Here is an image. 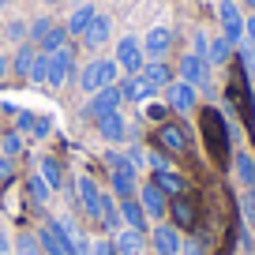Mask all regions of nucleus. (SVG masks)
Instances as JSON below:
<instances>
[{
	"label": "nucleus",
	"instance_id": "1",
	"mask_svg": "<svg viewBox=\"0 0 255 255\" xmlns=\"http://www.w3.org/2000/svg\"><path fill=\"white\" fill-rule=\"evenodd\" d=\"M113 83H120V64L117 60L98 56V60L83 64V72H79V90L83 94H98L102 87H113Z\"/></svg>",
	"mask_w": 255,
	"mask_h": 255
},
{
	"label": "nucleus",
	"instance_id": "2",
	"mask_svg": "<svg viewBox=\"0 0 255 255\" xmlns=\"http://www.w3.org/2000/svg\"><path fill=\"white\" fill-rule=\"evenodd\" d=\"M203 135H207L210 158H214V161H225V154H229V139H233V128L225 124V117H222L218 109H203Z\"/></svg>",
	"mask_w": 255,
	"mask_h": 255
},
{
	"label": "nucleus",
	"instance_id": "3",
	"mask_svg": "<svg viewBox=\"0 0 255 255\" xmlns=\"http://www.w3.org/2000/svg\"><path fill=\"white\" fill-rule=\"evenodd\" d=\"M120 102H124V98H120V87H117V83H113V87H102L98 94L87 98V105H83V117L98 124L102 117H113V113H120Z\"/></svg>",
	"mask_w": 255,
	"mask_h": 255
},
{
	"label": "nucleus",
	"instance_id": "4",
	"mask_svg": "<svg viewBox=\"0 0 255 255\" xmlns=\"http://www.w3.org/2000/svg\"><path fill=\"white\" fill-rule=\"evenodd\" d=\"M135 199L143 203V210H146V218H150V222H165V218H169V195H165L154 180H143V184H139Z\"/></svg>",
	"mask_w": 255,
	"mask_h": 255
},
{
	"label": "nucleus",
	"instance_id": "5",
	"mask_svg": "<svg viewBox=\"0 0 255 255\" xmlns=\"http://www.w3.org/2000/svg\"><path fill=\"white\" fill-rule=\"evenodd\" d=\"M218 23H222V38L240 45L244 41V11H240L237 0H222L218 4Z\"/></svg>",
	"mask_w": 255,
	"mask_h": 255
},
{
	"label": "nucleus",
	"instance_id": "6",
	"mask_svg": "<svg viewBox=\"0 0 255 255\" xmlns=\"http://www.w3.org/2000/svg\"><path fill=\"white\" fill-rule=\"evenodd\" d=\"M49 56V79H45V87H64L68 83V75L75 72V49H72V41L64 49H56V53H45Z\"/></svg>",
	"mask_w": 255,
	"mask_h": 255
},
{
	"label": "nucleus",
	"instance_id": "7",
	"mask_svg": "<svg viewBox=\"0 0 255 255\" xmlns=\"http://www.w3.org/2000/svg\"><path fill=\"white\" fill-rule=\"evenodd\" d=\"M150 248H154V255H180L184 237H180V229H176L173 222H158L150 229Z\"/></svg>",
	"mask_w": 255,
	"mask_h": 255
},
{
	"label": "nucleus",
	"instance_id": "8",
	"mask_svg": "<svg viewBox=\"0 0 255 255\" xmlns=\"http://www.w3.org/2000/svg\"><path fill=\"white\" fill-rule=\"evenodd\" d=\"M154 143H158V150H165L169 158H176V154H188V131H184V124L165 120V124H158Z\"/></svg>",
	"mask_w": 255,
	"mask_h": 255
},
{
	"label": "nucleus",
	"instance_id": "9",
	"mask_svg": "<svg viewBox=\"0 0 255 255\" xmlns=\"http://www.w3.org/2000/svg\"><path fill=\"white\" fill-rule=\"evenodd\" d=\"M113 60L120 64V72L139 75V72H143V41L131 38V34H124V38L117 41V56H113Z\"/></svg>",
	"mask_w": 255,
	"mask_h": 255
},
{
	"label": "nucleus",
	"instance_id": "10",
	"mask_svg": "<svg viewBox=\"0 0 255 255\" xmlns=\"http://www.w3.org/2000/svg\"><path fill=\"white\" fill-rule=\"evenodd\" d=\"M176 72H180V79L191 83L195 90H207L210 87V64L203 60V56H195V53H184L180 64H176Z\"/></svg>",
	"mask_w": 255,
	"mask_h": 255
},
{
	"label": "nucleus",
	"instance_id": "11",
	"mask_svg": "<svg viewBox=\"0 0 255 255\" xmlns=\"http://www.w3.org/2000/svg\"><path fill=\"white\" fill-rule=\"evenodd\" d=\"M165 105L173 113H191L195 105H199V90L191 87V83H184V79H173L165 87Z\"/></svg>",
	"mask_w": 255,
	"mask_h": 255
},
{
	"label": "nucleus",
	"instance_id": "12",
	"mask_svg": "<svg viewBox=\"0 0 255 255\" xmlns=\"http://www.w3.org/2000/svg\"><path fill=\"white\" fill-rule=\"evenodd\" d=\"M169 218H173L176 229H195L199 225V203L191 199V195H173L169 199Z\"/></svg>",
	"mask_w": 255,
	"mask_h": 255
},
{
	"label": "nucleus",
	"instance_id": "13",
	"mask_svg": "<svg viewBox=\"0 0 255 255\" xmlns=\"http://www.w3.org/2000/svg\"><path fill=\"white\" fill-rule=\"evenodd\" d=\"M38 244H41V252H45V255H72V248H68V240H64V229H60L56 218L38 229Z\"/></svg>",
	"mask_w": 255,
	"mask_h": 255
},
{
	"label": "nucleus",
	"instance_id": "14",
	"mask_svg": "<svg viewBox=\"0 0 255 255\" xmlns=\"http://www.w3.org/2000/svg\"><path fill=\"white\" fill-rule=\"evenodd\" d=\"M75 191H79V203H83V214L98 222V210H102V188H98L90 176H79L75 180Z\"/></svg>",
	"mask_w": 255,
	"mask_h": 255
},
{
	"label": "nucleus",
	"instance_id": "15",
	"mask_svg": "<svg viewBox=\"0 0 255 255\" xmlns=\"http://www.w3.org/2000/svg\"><path fill=\"white\" fill-rule=\"evenodd\" d=\"M169 49H173V30H169V26H150L146 38H143V53L154 56V60H161Z\"/></svg>",
	"mask_w": 255,
	"mask_h": 255
},
{
	"label": "nucleus",
	"instance_id": "16",
	"mask_svg": "<svg viewBox=\"0 0 255 255\" xmlns=\"http://www.w3.org/2000/svg\"><path fill=\"white\" fill-rule=\"evenodd\" d=\"M117 87H120V98H124V102H139V105L150 102V98L158 94V90H154L143 75H128V79H120Z\"/></svg>",
	"mask_w": 255,
	"mask_h": 255
},
{
	"label": "nucleus",
	"instance_id": "17",
	"mask_svg": "<svg viewBox=\"0 0 255 255\" xmlns=\"http://www.w3.org/2000/svg\"><path fill=\"white\" fill-rule=\"evenodd\" d=\"M109 41H113V19L98 11L94 23H90L87 34H83V45H87V49H102V45H109Z\"/></svg>",
	"mask_w": 255,
	"mask_h": 255
},
{
	"label": "nucleus",
	"instance_id": "18",
	"mask_svg": "<svg viewBox=\"0 0 255 255\" xmlns=\"http://www.w3.org/2000/svg\"><path fill=\"white\" fill-rule=\"evenodd\" d=\"M94 15H98V4H79V8L72 11V15H68V26H64V30H68V38H83V34H87V26L94 23Z\"/></svg>",
	"mask_w": 255,
	"mask_h": 255
},
{
	"label": "nucleus",
	"instance_id": "19",
	"mask_svg": "<svg viewBox=\"0 0 255 255\" xmlns=\"http://www.w3.org/2000/svg\"><path fill=\"white\" fill-rule=\"evenodd\" d=\"M120 218H124L128 229H139V233H146V225H150V218H146L143 203H139L135 195H131V199H120Z\"/></svg>",
	"mask_w": 255,
	"mask_h": 255
},
{
	"label": "nucleus",
	"instance_id": "20",
	"mask_svg": "<svg viewBox=\"0 0 255 255\" xmlns=\"http://www.w3.org/2000/svg\"><path fill=\"white\" fill-rule=\"evenodd\" d=\"M98 135H102L105 143H124V139H128V120L120 117V113L102 117V120H98Z\"/></svg>",
	"mask_w": 255,
	"mask_h": 255
},
{
	"label": "nucleus",
	"instance_id": "21",
	"mask_svg": "<svg viewBox=\"0 0 255 255\" xmlns=\"http://www.w3.org/2000/svg\"><path fill=\"white\" fill-rule=\"evenodd\" d=\"M56 222H60V229H64V240H68L72 255H90V240H87V233H83L79 225L72 222V218H56Z\"/></svg>",
	"mask_w": 255,
	"mask_h": 255
},
{
	"label": "nucleus",
	"instance_id": "22",
	"mask_svg": "<svg viewBox=\"0 0 255 255\" xmlns=\"http://www.w3.org/2000/svg\"><path fill=\"white\" fill-rule=\"evenodd\" d=\"M139 75H143V79L150 83L154 90H165L169 83H173V68H169L165 60H150V64H143V72H139Z\"/></svg>",
	"mask_w": 255,
	"mask_h": 255
},
{
	"label": "nucleus",
	"instance_id": "23",
	"mask_svg": "<svg viewBox=\"0 0 255 255\" xmlns=\"http://www.w3.org/2000/svg\"><path fill=\"white\" fill-rule=\"evenodd\" d=\"M143 237H146V233L128 229V225H124V229L113 237V244H117V252H120V255H143V244H146Z\"/></svg>",
	"mask_w": 255,
	"mask_h": 255
},
{
	"label": "nucleus",
	"instance_id": "24",
	"mask_svg": "<svg viewBox=\"0 0 255 255\" xmlns=\"http://www.w3.org/2000/svg\"><path fill=\"white\" fill-rule=\"evenodd\" d=\"M233 173H237V180L244 184V188H255V154L237 150L233 154Z\"/></svg>",
	"mask_w": 255,
	"mask_h": 255
},
{
	"label": "nucleus",
	"instance_id": "25",
	"mask_svg": "<svg viewBox=\"0 0 255 255\" xmlns=\"http://www.w3.org/2000/svg\"><path fill=\"white\" fill-rule=\"evenodd\" d=\"M34 60H38V45H34V41H23V45H19V53L11 56V72H15L19 79H26V75H30V68H34Z\"/></svg>",
	"mask_w": 255,
	"mask_h": 255
},
{
	"label": "nucleus",
	"instance_id": "26",
	"mask_svg": "<svg viewBox=\"0 0 255 255\" xmlns=\"http://www.w3.org/2000/svg\"><path fill=\"white\" fill-rule=\"evenodd\" d=\"M233 49H237V45H233V41H225L222 34H218V38H210V53H207V64H210V68H225V64L233 60Z\"/></svg>",
	"mask_w": 255,
	"mask_h": 255
},
{
	"label": "nucleus",
	"instance_id": "27",
	"mask_svg": "<svg viewBox=\"0 0 255 255\" xmlns=\"http://www.w3.org/2000/svg\"><path fill=\"white\" fill-rule=\"evenodd\" d=\"M150 180H154V184H158V188H161V191H165L169 199H173V195H184V176H180V173H176V169H161V173H154V176H150Z\"/></svg>",
	"mask_w": 255,
	"mask_h": 255
},
{
	"label": "nucleus",
	"instance_id": "28",
	"mask_svg": "<svg viewBox=\"0 0 255 255\" xmlns=\"http://www.w3.org/2000/svg\"><path fill=\"white\" fill-rule=\"evenodd\" d=\"M38 176L49 184V191H56V188L64 184V165H60L56 158H41V161H38Z\"/></svg>",
	"mask_w": 255,
	"mask_h": 255
},
{
	"label": "nucleus",
	"instance_id": "29",
	"mask_svg": "<svg viewBox=\"0 0 255 255\" xmlns=\"http://www.w3.org/2000/svg\"><path fill=\"white\" fill-rule=\"evenodd\" d=\"M64 45H68V30H64V26H53V30L38 41V53H56V49H64Z\"/></svg>",
	"mask_w": 255,
	"mask_h": 255
},
{
	"label": "nucleus",
	"instance_id": "30",
	"mask_svg": "<svg viewBox=\"0 0 255 255\" xmlns=\"http://www.w3.org/2000/svg\"><path fill=\"white\" fill-rule=\"evenodd\" d=\"M26 191H30V199L38 203V207H45V203H49V195H53V191H49V184L41 180L38 173H30V176H26Z\"/></svg>",
	"mask_w": 255,
	"mask_h": 255
},
{
	"label": "nucleus",
	"instance_id": "31",
	"mask_svg": "<svg viewBox=\"0 0 255 255\" xmlns=\"http://www.w3.org/2000/svg\"><path fill=\"white\" fill-rule=\"evenodd\" d=\"M105 169H109V173H135V176H139V169L131 165V161H128V154H120V150H109V154H105Z\"/></svg>",
	"mask_w": 255,
	"mask_h": 255
},
{
	"label": "nucleus",
	"instance_id": "32",
	"mask_svg": "<svg viewBox=\"0 0 255 255\" xmlns=\"http://www.w3.org/2000/svg\"><path fill=\"white\" fill-rule=\"evenodd\" d=\"M4 38H8V41H19V45H23V41H30V23H26V19H11V23L4 26Z\"/></svg>",
	"mask_w": 255,
	"mask_h": 255
},
{
	"label": "nucleus",
	"instance_id": "33",
	"mask_svg": "<svg viewBox=\"0 0 255 255\" xmlns=\"http://www.w3.org/2000/svg\"><path fill=\"white\" fill-rule=\"evenodd\" d=\"M11 248H15L19 255H45L41 244H38V237H30V233H19V237L11 240Z\"/></svg>",
	"mask_w": 255,
	"mask_h": 255
},
{
	"label": "nucleus",
	"instance_id": "34",
	"mask_svg": "<svg viewBox=\"0 0 255 255\" xmlns=\"http://www.w3.org/2000/svg\"><path fill=\"white\" fill-rule=\"evenodd\" d=\"M237 56H240V68H244L248 79H255V49L248 45V41H240L237 45Z\"/></svg>",
	"mask_w": 255,
	"mask_h": 255
},
{
	"label": "nucleus",
	"instance_id": "35",
	"mask_svg": "<svg viewBox=\"0 0 255 255\" xmlns=\"http://www.w3.org/2000/svg\"><path fill=\"white\" fill-rule=\"evenodd\" d=\"M0 154H8V158L23 154V135H19V131H8V135H0Z\"/></svg>",
	"mask_w": 255,
	"mask_h": 255
},
{
	"label": "nucleus",
	"instance_id": "36",
	"mask_svg": "<svg viewBox=\"0 0 255 255\" xmlns=\"http://www.w3.org/2000/svg\"><path fill=\"white\" fill-rule=\"evenodd\" d=\"M240 214H244V225L255 229V188L244 191V199H240Z\"/></svg>",
	"mask_w": 255,
	"mask_h": 255
},
{
	"label": "nucleus",
	"instance_id": "37",
	"mask_svg": "<svg viewBox=\"0 0 255 255\" xmlns=\"http://www.w3.org/2000/svg\"><path fill=\"white\" fill-rule=\"evenodd\" d=\"M26 79L45 87V79H49V56H45V53H38V60H34V68H30V75H26Z\"/></svg>",
	"mask_w": 255,
	"mask_h": 255
},
{
	"label": "nucleus",
	"instance_id": "38",
	"mask_svg": "<svg viewBox=\"0 0 255 255\" xmlns=\"http://www.w3.org/2000/svg\"><path fill=\"white\" fill-rule=\"evenodd\" d=\"M146 165H150L154 173H161V169H173V158H169L165 150H158V146H154V150H146Z\"/></svg>",
	"mask_w": 255,
	"mask_h": 255
},
{
	"label": "nucleus",
	"instance_id": "39",
	"mask_svg": "<svg viewBox=\"0 0 255 255\" xmlns=\"http://www.w3.org/2000/svg\"><path fill=\"white\" fill-rule=\"evenodd\" d=\"M53 26H56V23H53V19H49V15H41V19H34V23H30V41H34V45H38V41H41V38H45V34H49V30H53Z\"/></svg>",
	"mask_w": 255,
	"mask_h": 255
},
{
	"label": "nucleus",
	"instance_id": "40",
	"mask_svg": "<svg viewBox=\"0 0 255 255\" xmlns=\"http://www.w3.org/2000/svg\"><path fill=\"white\" fill-rule=\"evenodd\" d=\"M90 255H120L113 237H102V240H90Z\"/></svg>",
	"mask_w": 255,
	"mask_h": 255
},
{
	"label": "nucleus",
	"instance_id": "41",
	"mask_svg": "<svg viewBox=\"0 0 255 255\" xmlns=\"http://www.w3.org/2000/svg\"><path fill=\"white\" fill-rule=\"evenodd\" d=\"M191 53L207 60V53H210V38H207L203 30H195V34H191Z\"/></svg>",
	"mask_w": 255,
	"mask_h": 255
},
{
	"label": "nucleus",
	"instance_id": "42",
	"mask_svg": "<svg viewBox=\"0 0 255 255\" xmlns=\"http://www.w3.org/2000/svg\"><path fill=\"white\" fill-rule=\"evenodd\" d=\"M34 120H38V117H34V113L19 109V113H15V131H19V135H30V128H34Z\"/></svg>",
	"mask_w": 255,
	"mask_h": 255
},
{
	"label": "nucleus",
	"instance_id": "43",
	"mask_svg": "<svg viewBox=\"0 0 255 255\" xmlns=\"http://www.w3.org/2000/svg\"><path fill=\"white\" fill-rule=\"evenodd\" d=\"M15 180V161L8 154H0V184H11Z\"/></svg>",
	"mask_w": 255,
	"mask_h": 255
},
{
	"label": "nucleus",
	"instance_id": "44",
	"mask_svg": "<svg viewBox=\"0 0 255 255\" xmlns=\"http://www.w3.org/2000/svg\"><path fill=\"white\" fill-rule=\"evenodd\" d=\"M49 131H53V117H38V120H34V128H30L34 139H45Z\"/></svg>",
	"mask_w": 255,
	"mask_h": 255
},
{
	"label": "nucleus",
	"instance_id": "45",
	"mask_svg": "<svg viewBox=\"0 0 255 255\" xmlns=\"http://www.w3.org/2000/svg\"><path fill=\"white\" fill-rule=\"evenodd\" d=\"M128 161L135 169H143L146 165V146H128Z\"/></svg>",
	"mask_w": 255,
	"mask_h": 255
},
{
	"label": "nucleus",
	"instance_id": "46",
	"mask_svg": "<svg viewBox=\"0 0 255 255\" xmlns=\"http://www.w3.org/2000/svg\"><path fill=\"white\" fill-rule=\"evenodd\" d=\"M169 113H173L169 105H146V117H150V120H158V124H165V117H169Z\"/></svg>",
	"mask_w": 255,
	"mask_h": 255
},
{
	"label": "nucleus",
	"instance_id": "47",
	"mask_svg": "<svg viewBox=\"0 0 255 255\" xmlns=\"http://www.w3.org/2000/svg\"><path fill=\"white\" fill-rule=\"evenodd\" d=\"M244 38H248V45L255 49V15H244Z\"/></svg>",
	"mask_w": 255,
	"mask_h": 255
},
{
	"label": "nucleus",
	"instance_id": "48",
	"mask_svg": "<svg viewBox=\"0 0 255 255\" xmlns=\"http://www.w3.org/2000/svg\"><path fill=\"white\" fill-rule=\"evenodd\" d=\"M11 72V60H8V56H4V53H0V79H4V75H8Z\"/></svg>",
	"mask_w": 255,
	"mask_h": 255
},
{
	"label": "nucleus",
	"instance_id": "49",
	"mask_svg": "<svg viewBox=\"0 0 255 255\" xmlns=\"http://www.w3.org/2000/svg\"><path fill=\"white\" fill-rule=\"evenodd\" d=\"M248 124H252V135H255V109H248Z\"/></svg>",
	"mask_w": 255,
	"mask_h": 255
},
{
	"label": "nucleus",
	"instance_id": "50",
	"mask_svg": "<svg viewBox=\"0 0 255 255\" xmlns=\"http://www.w3.org/2000/svg\"><path fill=\"white\" fill-rule=\"evenodd\" d=\"M240 4H244V8L252 11V15H255V0H240Z\"/></svg>",
	"mask_w": 255,
	"mask_h": 255
},
{
	"label": "nucleus",
	"instance_id": "51",
	"mask_svg": "<svg viewBox=\"0 0 255 255\" xmlns=\"http://www.w3.org/2000/svg\"><path fill=\"white\" fill-rule=\"evenodd\" d=\"M4 8H8V0H0V11H4Z\"/></svg>",
	"mask_w": 255,
	"mask_h": 255
},
{
	"label": "nucleus",
	"instance_id": "52",
	"mask_svg": "<svg viewBox=\"0 0 255 255\" xmlns=\"http://www.w3.org/2000/svg\"><path fill=\"white\" fill-rule=\"evenodd\" d=\"M45 4H60V0H45Z\"/></svg>",
	"mask_w": 255,
	"mask_h": 255
},
{
	"label": "nucleus",
	"instance_id": "53",
	"mask_svg": "<svg viewBox=\"0 0 255 255\" xmlns=\"http://www.w3.org/2000/svg\"><path fill=\"white\" fill-rule=\"evenodd\" d=\"M237 255H244V252H237Z\"/></svg>",
	"mask_w": 255,
	"mask_h": 255
}]
</instances>
